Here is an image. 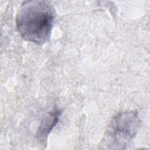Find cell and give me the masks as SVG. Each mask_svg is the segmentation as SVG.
I'll list each match as a JSON object with an SVG mask.
<instances>
[{
    "label": "cell",
    "instance_id": "7a4b0ae2",
    "mask_svg": "<svg viewBox=\"0 0 150 150\" xmlns=\"http://www.w3.org/2000/svg\"><path fill=\"white\" fill-rule=\"evenodd\" d=\"M141 120L135 111H126L116 114L112 119L103 141L104 148L124 149L136 136Z\"/></svg>",
    "mask_w": 150,
    "mask_h": 150
},
{
    "label": "cell",
    "instance_id": "3957f363",
    "mask_svg": "<svg viewBox=\"0 0 150 150\" xmlns=\"http://www.w3.org/2000/svg\"><path fill=\"white\" fill-rule=\"evenodd\" d=\"M61 114L60 110L54 108L49 112L43 118L36 134L37 138L39 141L43 142L46 140L48 135L57 124Z\"/></svg>",
    "mask_w": 150,
    "mask_h": 150
},
{
    "label": "cell",
    "instance_id": "6da1fadb",
    "mask_svg": "<svg viewBox=\"0 0 150 150\" xmlns=\"http://www.w3.org/2000/svg\"><path fill=\"white\" fill-rule=\"evenodd\" d=\"M56 15L49 1H25L17 12L16 26L25 40L43 45L50 39Z\"/></svg>",
    "mask_w": 150,
    "mask_h": 150
}]
</instances>
